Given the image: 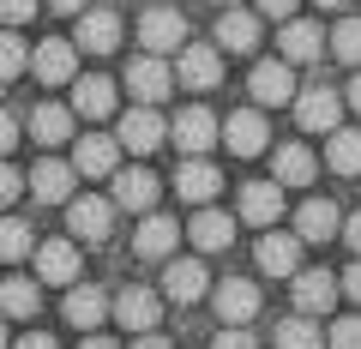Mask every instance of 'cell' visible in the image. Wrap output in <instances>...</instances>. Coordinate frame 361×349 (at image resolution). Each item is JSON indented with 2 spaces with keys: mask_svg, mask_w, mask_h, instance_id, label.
<instances>
[{
  "mask_svg": "<svg viewBox=\"0 0 361 349\" xmlns=\"http://www.w3.org/2000/svg\"><path fill=\"white\" fill-rule=\"evenodd\" d=\"M217 78H223V49L217 42H180L175 85H187V91H217Z\"/></svg>",
  "mask_w": 361,
  "mask_h": 349,
  "instance_id": "cell-1",
  "label": "cell"
},
{
  "mask_svg": "<svg viewBox=\"0 0 361 349\" xmlns=\"http://www.w3.org/2000/svg\"><path fill=\"white\" fill-rule=\"evenodd\" d=\"M289 109H295L301 133H337L349 103H343L337 91H325V85H313V91H295V103H289Z\"/></svg>",
  "mask_w": 361,
  "mask_h": 349,
  "instance_id": "cell-2",
  "label": "cell"
},
{
  "mask_svg": "<svg viewBox=\"0 0 361 349\" xmlns=\"http://www.w3.org/2000/svg\"><path fill=\"white\" fill-rule=\"evenodd\" d=\"M169 139H175V151H180V157H205L211 145L223 139V121L211 115V109H180L175 127H169Z\"/></svg>",
  "mask_w": 361,
  "mask_h": 349,
  "instance_id": "cell-3",
  "label": "cell"
},
{
  "mask_svg": "<svg viewBox=\"0 0 361 349\" xmlns=\"http://www.w3.org/2000/svg\"><path fill=\"white\" fill-rule=\"evenodd\" d=\"M73 42H78L85 54H115V49H121V13H115V6H85V13H78Z\"/></svg>",
  "mask_w": 361,
  "mask_h": 349,
  "instance_id": "cell-4",
  "label": "cell"
},
{
  "mask_svg": "<svg viewBox=\"0 0 361 349\" xmlns=\"http://www.w3.org/2000/svg\"><path fill=\"white\" fill-rule=\"evenodd\" d=\"M121 151H133V157H151L157 145L169 139V127H163V115H157L151 103H139V109H127V115H121Z\"/></svg>",
  "mask_w": 361,
  "mask_h": 349,
  "instance_id": "cell-5",
  "label": "cell"
},
{
  "mask_svg": "<svg viewBox=\"0 0 361 349\" xmlns=\"http://www.w3.org/2000/svg\"><path fill=\"white\" fill-rule=\"evenodd\" d=\"M66 229L78 241H109L115 235V199H66Z\"/></svg>",
  "mask_w": 361,
  "mask_h": 349,
  "instance_id": "cell-6",
  "label": "cell"
},
{
  "mask_svg": "<svg viewBox=\"0 0 361 349\" xmlns=\"http://www.w3.org/2000/svg\"><path fill=\"white\" fill-rule=\"evenodd\" d=\"M247 85H253V103L259 109H289V103H295V66H289V61H259Z\"/></svg>",
  "mask_w": 361,
  "mask_h": 349,
  "instance_id": "cell-7",
  "label": "cell"
},
{
  "mask_svg": "<svg viewBox=\"0 0 361 349\" xmlns=\"http://www.w3.org/2000/svg\"><path fill=\"white\" fill-rule=\"evenodd\" d=\"M127 91L157 109L169 91H175V66H163V54H139V61L127 66Z\"/></svg>",
  "mask_w": 361,
  "mask_h": 349,
  "instance_id": "cell-8",
  "label": "cell"
},
{
  "mask_svg": "<svg viewBox=\"0 0 361 349\" xmlns=\"http://www.w3.org/2000/svg\"><path fill=\"white\" fill-rule=\"evenodd\" d=\"M139 42H145V54L180 49V42H187V18H180L175 6H151V13L139 18Z\"/></svg>",
  "mask_w": 361,
  "mask_h": 349,
  "instance_id": "cell-9",
  "label": "cell"
},
{
  "mask_svg": "<svg viewBox=\"0 0 361 349\" xmlns=\"http://www.w3.org/2000/svg\"><path fill=\"white\" fill-rule=\"evenodd\" d=\"M211 307H217L223 325H247L259 313V283H247V277H223V283L211 289Z\"/></svg>",
  "mask_w": 361,
  "mask_h": 349,
  "instance_id": "cell-10",
  "label": "cell"
},
{
  "mask_svg": "<svg viewBox=\"0 0 361 349\" xmlns=\"http://www.w3.org/2000/svg\"><path fill=\"white\" fill-rule=\"evenodd\" d=\"M259 271L265 277H295L301 271V235H283V229H265L259 235Z\"/></svg>",
  "mask_w": 361,
  "mask_h": 349,
  "instance_id": "cell-11",
  "label": "cell"
},
{
  "mask_svg": "<svg viewBox=\"0 0 361 349\" xmlns=\"http://www.w3.org/2000/svg\"><path fill=\"white\" fill-rule=\"evenodd\" d=\"M30 259H37V283H61V289H73L78 283V265H85L73 241H42Z\"/></svg>",
  "mask_w": 361,
  "mask_h": 349,
  "instance_id": "cell-12",
  "label": "cell"
},
{
  "mask_svg": "<svg viewBox=\"0 0 361 349\" xmlns=\"http://www.w3.org/2000/svg\"><path fill=\"white\" fill-rule=\"evenodd\" d=\"M109 307H115V301H109L97 283H73V289H66V301H61L66 325H78V331H97V325L109 319Z\"/></svg>",
  "mask_w": 361,
  "mask_h": 349,
  "instance_id": "cell-13",
  "label": "cell"
},
{
  "mask_svg": "<svg viewBox=\"0 0 361 349\" xmlns=\"http://www.w3.org/2000/svg\"><path fill=\"white\" fill-rule=\"evenodd\" d=\"M73 181H78V169L73 163H54V157H49V163H37V169H30V199H37V205H66V199H73Z\"/></svg>",
  "mask_w": 361,
  "mask_h": 349,
  "instance_id": "cell-14",
  "label": "cell"
},
{
  "mask_svg": "<svg viewBox=\"0 0 361 349\" xmlns=\"http://www.w3.org/2000/svg\"><path fill=\"white\" fill-rule=\"evenodd\" d=\"M109 313H115L127 331H157V319H163V295H157V289H121Z\"/></svg>",
  "mask_w": 361,
  "mask_h": 349,
  "instance_id": "cell-15",
  "label": "cell"
},
{
  "mask_svg": "<svg viewBox=\"0 0 361 349\" xmlns=\"http://www.w3.org/2000/svg\"><path fill=\"white\" fill-rule=\"evenodd\" d=\"M175 247H180V223L163 217V211H145L139 235H133V253H139V259H169Z\"/></svg>",
  "mask_w": 361,
  "mask_h": 349,
  "instance_id": "cell-16",
  "label": "cell"
},
{
  "mask_svg": "<svg viewBox=\"0 0 361 349\" xmlns=\"http://www.w3.org/2000/svg\"><path fill=\"white\" fill-rule=\"evenodd\" d=\"M223 145H229L235 157H259V151L271 145L265 115H259V109H241V115H229V121H223Z\"/></svg>",
  "mask_w": 361,
  "mask_h": 349,
  "instance_id": "cell-17",
  "label": "cell"
},
{
  "mask_svg": "<svg viewBox=\"0 0 361 349\" xmlns=\"http://www.w3.org/2000/svg\"><path fill=\"white\" fill-rule=\"evenodd\" d=\"M199 295H211V277H205V265L199 259H169V271H163V301H199Z\"/></svg>",
  "mask_w": 361,
  "mask_h": 349,
  "instance_id": "cell-18",
  "label": "cell"
},
{
  "mask_svg": "<svg viewBox=\"0 0 361 349\" xmlns=\"http://www.w3.org/2000/svg\"><path fill=\"white\" fill-rule=\"evenodd\" d=\"M175 193L187 199V205H211V199L223 193V169L217 163H199V157H193V163H180L175 169Z\"/></svg>",
  "mask_w": 361,
  "mask_h": 349,
  "instance_id": "cell-19",
  "label": "cell"
},
{
  "mask_svg": "<svg viewBox=\"0 0 361 349\" xmlns=\"http://www.w3.org/2000/svg\"><path fill=\"white\" fill-rule=\"evenodd\" d=\"M73 169H78V175H115V169H121V139H109V133H85V139L73 145Z\"/></svg>",
  "mask_w": 361,
  "mask_h": 349,
  "instance_id": "cell-20",
  "label": "cell"
},
{
  "mask_svg": "<svg viewBox=\"0 0 361 349\" xmlns=\"http://www.w3.org/2000/svg\"><path fill=\"white\" fill-rule=\"evenodd\" d=\"M295 235L301 241H331V235H343V205L337 199H307L295 211Z\"/></svg>",
  "mask_w": 361,
  "mask_h": 349,
  "instance_id": "cell-21",
  "label": "cell"
},
{
  "mask_svg": "<svg viewBox=\"0 0 361 349\" xmlns=\"http://www.w3.org/2000/svg\"><path fill=\"white\" fill-rule=\"evenodd\" d=\"M277 49H283L289 66H307V61H319V54H325V37H319V25H307V18H283Z\"/></svg>",
  "mask_w": 361,
  "mask_h": 349,
  "instance_id": "cell-22",
  "label": "cell"
},
{
  "mask_svg": "<svg viewBox=\"0 0 361 349\" xmlns=\"http://www.w3.org/2000/svg\"><path fill=\"white\" fill-rule=\"evenodd\" d=\"M115 211H151L157 205V175L151 169H115Z\"/></svg>",
  "mask_w": 361,
  "mask_h": 349,
  "instance_id": "cell-23",
  "label": "cell"
},
{
  "mask_svg": "<svg viewBox=\"0 0 361 349\" xmlns=\"http://www.w3.org/2000/svg\"><path fill=\"white\" fill-rule=\"evenodd\" d=\"M187 235H193V247H199V253H223V247L235 241V217H229V211L199 205V211H193V223H187Z\"/></svg>",
  "mask_w": 361,
  "mask_h": 349,
  "instance_id": "cell-24",
  "label": "cell"
},
{
  "mask_svg": "<svg viewBox=\"0 0 361 349\" xmlns=\"http://www.w3.org/2000/svg\"><path fill=\"white\" fill-rule=\"evenodd\" d=\"M289 283H295V313H307V319H313V313H325L337 301V289H343L331 271H295Z\"/></svg>",
  "mask_w": 361,
  "mask_h": 349,
  "instance_id": "cell-25",
  "label": "cell"
},
{
  "mask_svg": "<svg viewBox=\"0 0 361 349\" xmlns=\"http://www.w3.org/2000/svg\"><path fill=\"white\" fill-rule=\"evenodd\" d=\"M241 217L253 223V229H271V223L283 217V187H277V181H253V187H241Z\"/></svg>",
  "mask_w": 361,
  "mask_h": 349,
  "instance_id": "cell-26",
  "label": "cell"
},
{
  "mask_svg": "<svg viewBox=\"0 0 361 349\" xmlns=\"http://www.w3.org/2000/svg\"><path fill=\"white\" fill-rule=\"evenodd\" d=\"M30 66H37V78H42V85H73V66H78V42H37Z\"/></svg>",
  "mask_w": 361,
  "mask_h": 349,
  "instance_id": "cell-27",
  "label": "cell"
},
{
  "mask_svg": "<svg viewBox=\"0 0 361 349\" xmlns=\"http://www.w3.org/2000/svg\"><path fill=\"white\" fill-rule=\"evenodd\" d=\"M313 175H319V157L307 145H283L277 163H271V181L277 187H313Z\"/></svg>",
  "mask_w": 361,
  "mask_h": 349,
  "instance_id": "cell-28",
  "label": "cell"
},
{
  "mask_svg": "<svg viewBox=\"0 0 361 349\" xmlns=\"http://www.w3.org/2000/svg\"><path fill=\"white\" fill-rule=\"evenodd\" d=\"M217 49H229V54H253V49H259V13L229 6V13L217 18Z\"/></svg>",
  "mask_w": 361,
  "mask_h": 349,
  "instance_id": "cell-29",
  "label": "cell"
},
{
  "mask_svg": "<svg viewBox=\"0 0 361 349\" xmlns=\"http://www.w3.org/2000/svg\"><path fill=\"white\" fill-rule=\"evenodd\" d=\"M73 115H85V121L115 115V85L109 78H73Z\"/></svg>",
  "mask_w": 361,
  "mask_h": 349,
  "instance_id": "cell-30",
  "label": "cell"
},
{
  "mask_svg": "<svg viewBox=\"0 0 361 349\" xmlns=\"http://www.w3.org/2000/svg\"><path fill=\"white\" fill-rule=\"evenodd\" d=\"M30 139H37V145H66V139H73V109L37 103V115H30Z\"/></svg>",
  "mask_w": 361,
  "mask_h": 349,
  "instance_id": "cell-31",
  "label": "cell"
},
{
  "mask_svg": "<svg viewBox=\"0 0 361 349\" xmlns=\"http://www.w3.org/2000/svg\"><path fill=\"white\" fill-rule=\"evenodd\" d=\"M325 163H331L337 175H361V127L325 133Z\"/></svg>",
  "mask_w": 361,
  "mask_h": 349,
  "instance_id": "cell-32",
  "label": "cell"
},
{
  "mask_svg": "<svg viewBox=\"0 0 361 349\" xmlns=\"http://www.w3.org/2000/svg\"><path fill=\"white\" fill-rule=\"evenodd\" d=\"M0 313H6V319H30V313H37V283H30V277H6V283H0Z\"/></svg>",
  "mask_w": 361,
  "mask_h": 349,
  "instance_id": "cell-33",
  "label": "cell"
},
{
  "mask_svg": "<svg viewBox=\"0 0 361 349\" xmlns=\"http://www.w3.org/2000/svg\"><path fill=\"white\" fill-rule=\"evenodd\" d=\"M277 349H325V331L307 319V313H295V319L277 325Z\"/></svg>",
  "mask_w": 361,
  "mask_h": 349,
  "instance_id": "cell-34",
  "label": "cell"
},
{
  "mask_svg": "<svg viewBox=\"0 0 361 349\" xmlns=\"http://www.w3.org/2000/svg\"><path fill=\"white\" fill-rule=\"evenodd\" d=\"M30 253H37V235H30V223L0 217V259H30Z\"/></svg>",
  "mask_w": 361,
  "mask_h": 349,
  "instance_id": "cell-35",
  "label": "cell"
},
{
  "mask_svg": "<svg viewBox=\"0 0 361 349\" xmlns=\"http://www.w3.org/2000/svg\"><path fill=\"white\" fill-rule=\"evenodd\" d=\"M331 54L343 66H361V18H337V30H331Z\"/></svg>",
  "mask_w": 361,
  "mask_h": 349,
  "instance_id": "cell-36",
  "label": "cell"
},
{
  "mask_svg": "<svg viewBox=\"0 0 361 349\" xmlns=\"http://www.w3.org/2000/svg\"><path fill=\"white\" fill-rule=\"evenodd\" d=\"M25 66H30L25 37H18V30H0V78H18Z\"/></svg>",
  "mask_w": 361,
  "mask_h": 349,
  "instance_id": "cell-37",
  "label": "cell"
},
{
  "mask_svg": "<svg viewBox=\"0 0 361 349\" xmlns=\"http://www.w3.org/2000/svg\"><path fill=\"white\" fill-rule=\"evenodd\" d=\"M325 343H331V349H361V313H349V319H337Z\"/></svg>",
  "mask_w": 361,
  "mask_h": 349,
  "instance_id": "cell-38",
  "label": "cell"
},
{
  "mask_svg": "<svg viewBox=\"0 0 361 349\" xmlns=\"http://www.w3.org/2000/svg\"><path fill=\"white\" fill-rule=\"evenodd\" d=\"M211 349H259V343H253V331H247V325H223V331L211 337Z\"/></svg>",
  "mask_w": 361,
  "mask_h": 349,
  "instance_id": "cell-39",
  "label": "cell"
},
{
  "mask_svg": "<svg viewBox=\"0 0 361 349\" xmlns=\"http://www.w3.org/2000/svg\"><path fill=\"white\" fill-rule=\"evenodd\" d=\"M18 193H25V175H18L13 163H0V205H13Z\"/></svg>",
  "mask_w": 361,
  "mask_h": 349,
  "instance_id": "cell-40",
  "label": "cell"
},
{
  "mask_svg": "<svg viewBox=\"0 0 361 349\" xmlns=\"http://www.w3.org/2000/svg\"><path fill=\"white\" fill-rule=\"evenodd\" d=\"M0 18L6 25H25V18H37V0H0Z\"/></svg>",
  "mask_w": 361,
  "mask_h": 349,
  "instance_id": "cell-41",
  "label": "cell"
},
{
  "mask_svg": "<svg viewBox=\"0 0 361 349\" xmlns=\"http://www.w3.org/2000/svg\"><path fill=\"white\" fill-rule=\"evenodd\" d=\"M253 6H259V18H295L301 0H253Z\"/></svg>",
  "mask_w": 361,
  "mask_h": 349,
  "instance_id": "cell-42",
  "label": "cell"
},
{
  "mask_svg": "<svg viewBox=\"0 0 361 349\" xmlns=\"http://www.w3.org/2000/svg\"><path fill=\"white\" fill-rule=\"evenodd\" d=\"M343 241H349V253L361 259V211H349V223H343Z\"/></svg>",
  "mask_w": 361,
  "mask_h": 349,
  "instance_id": "cell-43",
  "label": "cell"
},
{
  "mask_svg": "<svg viewBox=\"0 0 361 349\" xmlns=\"http://www.w3.org/2000/svg\"><path fill=\"white\" fill-rule=\"evenodd\" d=\"M343 295H349V301H355V307H361V259H355V265H349V271H343Z\"/></svg>",
  "mask_w": 361,
  "mask_h": 349,
  "instance_id": "cell-44",
  "label": "cell"
},
{
  "mask_svg": "<svg viewBox=\"0 0 361 349\" xmlns=\"http://www.w3.org/2000/svg\"><path fill=\"white\" fill-rule=\"evenodd\" d=\"M13 145H18V121H13V115H0V157L13 151Z\"/></svg>",
  "mask_w": 361,
  "mask_h": 349,
  "instance_id": "cell-45",
  "label": "cell"
},
{
  "mask_svg": "<svg viewBox=\"0 0 361 349\" xmlns=\"http://www.w3.org/2000/svg\"><path fill=\"white\" fill-rule=\"evenodd\" d=\"M13 349H61V343H54V337L49 331H30V337H18V343Z\"/></svg>",
  "mask_w": 361,
  "mask_h": 349,
  "instance_id": "cell-46",
  "label": "cell"
},
{
  "mask_svg": "<svg viewBox=\"0 0 361 349\" xmlns=\"http://www.w3.org/2000/svg\"><path fill=\"white\" fill-rule=\"evenodd\" d=\"M133 349H175V343H169L163 331H139V337H133Z\"/></svg>",
  "mask_w": 361,
  "mask_h": 349,
  "instance_id": "cell-47",
  "label": "cell"
},
{
  "mask_svg": "<svg viewBox=\"0 0 361 349\" xmlns=\"http://www.w3.org/2000/svg\"><path fill=\"white\" fill-rule=\"evenodd\" d=\"M78 349H121V343H115V337H97V331H90V337H85Z\"/></svg>",
  "mask_w": 361,
  "mask_h": 349,
  "instance_id": "cell-48",
  "label": "cell"
},
{
  "mask_svg": "<svg viewBox=\"0 0 361 349\" xmlns=\"http://www.w3.org/2000/svg\"><path fill=\"white\" fill-rule=\"evenodd\" d=\"M49 6H54V13H73V18L85 13V0H49Z\"/></svg>",
  "mask_w": 361,
  "mask_h": 349,
  "instance_id": "cell-49",
  "label": "cell"
},
{
  "mask_svg": "<svg viewBox=\"0 0 361 349\" xmlns=\"http://www.w3.org/2000/svg\"><path fill=\"white\" fill-rule=\"evenodd\" d=\"M343 103H349V109L361 115V73H355V85H349V97H343Z\"/></svg>",
  "mask_w": 361,
  "mask_h": 349,
  "instance_id": "cell-50",
  "label": "cell"
},
{
  "mask_svg": "<svg viewBox=\"0 0 361 349\" xmlns=\"http://www.w3.org/2000/svg\"><path fill=\"white\" fill-rule=\"evenodd\" d=\"M319 6H331V13H337V6H349V0H319Z\"/></svg>",
  "mask_w": 361,
  "mask_h": 349,
  "instance_id": "cell-51",
  "label": "cell"
},
{
  "mask_svg": "<svg viewBox=\"0 0 361 349\" xmlns=\"http://www.w3.org/2000/svg\"><path fill=\"white\" fill-rule=\"evenodd\" d=\"M0 349H6V325H0Z\"/></svg>",
  "mask_w": 361,
  "mask_h": 349,
  "instance_id": "cell-52",
  "label": "cell"
},
{
  "mask_svg": "<svg viewBox=\"0 0 361 349\" xmlns=\"http://www.w3.org/2000/svg\"><path fill=\"white\" fill-rule=\"evenodd\" d=\"M217 6H235V0H217Z\"/></svg>",
  "mask_w": 361,
  "mask_h": 349,
  "instance_id": "cell-53",
  "label": "cell"
}]
</instances>
